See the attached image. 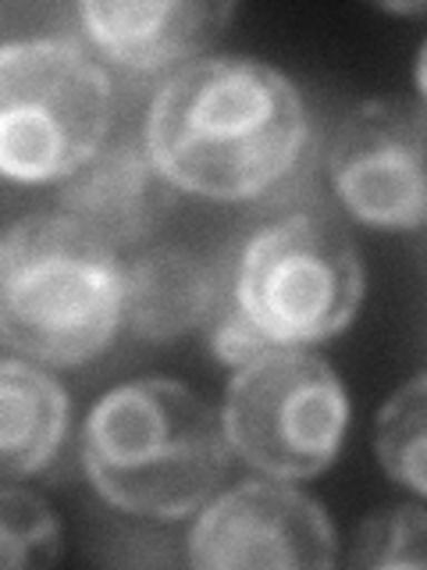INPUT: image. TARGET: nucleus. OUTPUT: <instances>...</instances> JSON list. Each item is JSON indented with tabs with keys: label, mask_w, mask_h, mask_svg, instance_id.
Segmentation results:
<instances>
[{
	"label": "nucleus",
	"mask_w": 427,
	"mask_h": 570,
	"mask_svg": "<svg viewBox=\"0 0 427 570\" xmlns=\"http://www.w3.org/2000/svg\"><path fill=\"white\" fill-rule=\"evenodd\" d=\"M307 107L285 71L228 53L171 71L147 115V150L175 189L249 200L307 147Z\"/></svg>",
	"instance_id": "1"
},
{
	"label": "nucleus",
	"mask_w": 427,
	"mask_h": 570,
	"mask_svg": "<svg viewBox=\"0 0 427 570\" xmlns=\"http://www.w3.org/2000/svg\"><path fill=\"white\" fill-rule=\"evenodd\" d=\"M228 460L221 410L171 379L111 389L82 424L89 485L142 521H186L221 489Z\"/></svg>",
	"instance_id": "2"
},
{
	"label": "nucleus",
	"mask_w": 427,
	"mask_h": 570,
	"mask_svg": "<svg viewBox=\"0 0 427 570\" xmlns=\"http://www.w3.org/2000/svg\"><path fill=\"white\" fill-rule=\"evenodd\" d=\"M125 321V264L61 210L0 232V338L36 364L79 367Z\"/></svg>",
	"instance_id": "3"
},
{
	"label": "nucleus",
	"mask_w": 427,
	"mask_h": 570,
	"mask_svg": "<svg viewBox=\"0 0 427 570\" xmlns=\"http://www.w3.org/2000/svg\"><path fill=\"white\" fill-rule=\"evenodd\" d=\"M111 129V79L64 36L0 47V175L64 183Z\"/></svg>",
	"instance_id": "4"
},
{
	"label": "nucleus",
	"mask_w": 427,
	"mask_h": 570,
	"mask_svg": "<svg viewBox=\"0 0 427 570\" xmlns=\"http://www.w3.org/2000/svg\"><path fill=\"white\" fill-rule=\"evenodd\" d=\"M228 296L267 346L325 343L364 303L360 249L346 228L289 214L246 239Z\"/></svg>",
	"instance_id": "5"
},
{
	"label": "nucleus",
	"mask_w": 427,
	"mask_h": 570,
	"mask_svg": "<svg viewBox=\"0 0 427 570\" xmlns=\"http://www.w3.org/2000/svg\"><path fill=\"white\" fill-rule=\"evenodd\" d=\"M349 424V396L325 356L271 346L236 367L221 428L246 468L264 478L302 481L335 460Z\"/></svg>",
	"instance_id": "6"
},
{
	"label": "nucleus",
	"mask_w": 427,
	"mask_h": 570,
	"mask_svg": "<svg viewBox=\"0 0 427 570\" xmlns=\"http://www.w3.org/2000/svg\"><path fill=\"white\" fill-rule=\"evenodd\" d=\"M424 136V104L409 97H374L342 118L331 139L328 175L356 222L420 232L427 207Z\"/></svg>",
	"instance_id": "7"
},
{
	"label": "nucleus",
	"mask_w": 427,
	"mask_h": 570,
	"mask_svg": "<svg viewBox=\"0 0 427 570\" xmlns=\"http://www.w3.org/2000/svg\"><path fill=\"white\" fill-rule=\"evenodd\" d=\"M338 539L325 507L278 478L242 481L200 507L186 563L203 570L331 567Z\"/></svg>",
	"instance_id": "8"
},
{
	"label": "nucleus",
	"mask_w": 427,
	"mask_h": 570,
	"mask_svg": "<svg viewBox=\"0 0 427 570\" xmlns=\"http://www.w3.org/2000/svg\"><path fill=\"white\" fill-rule=\"evenodd\" d=\"M171 207L175 186L160 175L142 139L103 142L58 186V210L111 249L153 236Z\"/></svg>",
	"instance_id": "9"
},
{
	"label": "nucleus",
	"mask_w": 427,
	"mask_h": 570,
	"mask_svg": "<svg viewBox=\"0 0 427 570\" xmlns=\"http://www.w3.org/2000/svg\"><path fill=\"white\" fill-rule=\"evenodd\" d=\"M236 4L210 0H82L79 22L107 61L150 76L165 68H186L228 29Z\"/></svg>",
	"instance_id": "10"
},
{
	"label": "nucleus",
	"mask_w": 427,
	"mask_h": 570,
	"mask_svg": "<svg viewBox=\"0 0 427 570\" xmlns=\"http://www.w3.org/2000/svg\"><path fill=\"white\" fill-rule=\"evenodd\" d=\"M221 275L186 246H153L125 267V321L147 343L203 328L225 296Z\"/></svg>",
	"instance_id": "11"
},
{
	"label": "nucleus",
	"mask_w": 427,
	"mask_h": 570,
	"mask_svg": "<svg viewBox=\"0 0 427 570\" xmlns=\"http://www.w3.org/2000/svg\"><path fill=\"white\" fill-rule=\"evenodd\" d=\"M68 392L29 361H0V485L43 474L68 435Z\"/></svg>",
	"instance_id": "12"
},
{
	"label": "nucleus",
	"mask_w": 427,
	"mask_h": 570,
	"mask_svg": "<svg viewBox=\"0 0 427 570\" xmlns=\"http://www.w3.org/2000/svg\"><path fill=\"white\" fill-rule=\"evenodd\" d=\"M424 435H427V385L424 374L409 379L378 414L374 450L391 481H399L414 495L427 492L424 474Z\"/></svg>",
	"instance_id": "13"
},
{
	"label": "nucleus",
	"mask_w": 427,
	"mask_h": 570,
	"mask_svg": "<svg viewBox=\"0 0 427 570\" xmlns=\"http://www.w3.org/2000/svg\"><path fill=\"white\" fill-rule=\"evenodd\" d=\"M64 557V531L53 510L29 489L0 485V567H53Z\"/></svg>",
	"instance_id": "14"
},
{
	"label": "nucleus",
	"mask_w": 427,
	"mask_h": 570,
	"mask_svg": "<svg viewBox=\"0 0 427 570\" xmlns=\"http://www.w3.org/2000/svg\"><path fill=\"white\" fill-rule=\"evenodd\" d=\"M424 546H427V524L424 510L417 503L388 507L360 521L352 534V549L346 563L349 567H424Z\"/></svg>",
	"instance_id": "15"
},
{
	"label": "nucleus",
	"mask_w": 427,
	"mask_h": 570,
	"mask_svg": "<svg viewBox=\"0 0 427 570\" xmlns=\"http://www.w3.org/2000/svg\"><path fill=\"white\" fill-rule=\"evenodd\" d=\"M203 328L210 335V350L218 353V361L228 364V367H242V364L254 361L257 353L271 350V346L264 343V335L254 325H249V321L242 317V311L236 307V303H231L228 285H225V296L218 303V311L210 314V321H207Z\"/></svg>",
	"instance_id": "16"
}]
</instances>
